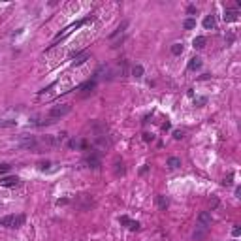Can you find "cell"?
I'll return each mask as SVG.
<instances>
[{"label":"cell","mask_w":241,"mask_h":241,"mask_svg":"<svg viewBox=\"0 0 241 241\" xmlns=\"http://www.w3.org/2000/svg\"><path fill=\"white\" fill-rule=\"evenodd\" d=\"M200 66H202V59H198V57H192L188 60V70H198Z\"/></svg>","instance_id":"9a60e30c"},{"label":"cell","mask_w":241,"mask_h":241,"mask_svg":"<svg viewBox=\"0 0 241 241\" xmlns=\"http://www.w3.org/2000/svg\"><path fill=\"white\" fill-rule=\"evenodd\" d=\"M25 222V215H8L4 219H0V224L8 226V228H19Z\"/></svg>","instance_id":"6da1fadb"},{"label":"cell","mask_w":241,"mask_h":241,"mask_svg":"<svg viewBox=\"0 0 241 241\" xmlns=\"http://www.w3.org/2000/svg\"><path fill=\"white\" fill-rule=\"evenodd\" d=\"M232 42H234V34H228V36H226V45H230Z\"/></svg>","instance_id":"1f68e13d"},{"label":"cell","mask_w":241,"mask_h":241,"mask_svg":"<svg viewBox=\"0 0 241 241\" xmlns=\"http://www.w3.org/2000/svg\"><path fill=\"white\" fill-rule=\"evenodd\" d=\"M211 221H213V219H211V213H209V211H202V213L198 215V224H200V228H205V230H207V228L211 226Z\"/></svg>","instance_id":"8992f818"},{"label":"cell","mask_w":241,"mask_h":241,"mask_svg":"<svg viewBox=\"0 0 241 241\" xmlns=\"http://www.w3.org/2000/svg\"><path fill=\"white\" fill-rule=\"evenodd\" d=\"M0 185L2 186H6V188H13V186H17L19 185V179L17 177H4V179H0Z\"/></svg>","instance_id":"30bf717a"},{"label":"cell","mask_w":241,"mask_h":241,"mask_svg":"<svg viewBox=\"0 0 241 241\" xmlns=\"http://www.w3.org/2000/svg\"><path fill=\"white\" fill-rule=\"evenodd\" d=\"M162 128H164V130H170V128H172V125H170V123H164V125H162Z\"/></svg>","instance_id":"836d02e7"},{"label":"cell","mask_w":241,"mask_h":241,"mask_svg":"<svg viewBox=\"0 0 241 241\" xmlns=\"http://www.w3.org/2000/svg\"><path fill=\"white\" fill-rule=\"evenodd\" d=\"M143 141H153V136L145 132V134H143Z\"/></svg>","instance_id":"4dcf8cb0"},{"label":"cell","mask_w":241,"mask_h":241,"mask_svg":"<svg viewBox=\"0 0 241 241\" xmlns=\"http://www.w3.org/2000/svg\"><path fill=\"white\" fill-rule=\"evenodd\" d=\"M128 228H130V230H139V222L130 221V222H128Z\"/></svg>","instance_id":"484cf974"},{"label":"cell","mask_w":241,"mask_h":241,"mask_svg":"<svg viewBox=\"0 0 241 241\" xmlns=\"http://www.w3.org/2000/svg\"><path fill=\"white\" fill-rule=\"evenodd\" d=\"M183 136H185V134H183V130H175V132H173V138H175V139H181Z\"/></svg>","instance_id":"83f0119b"},{"label":"cell","mask_w":241,"mask_h":241,"mask_svg":"<svg viewBox=\"0 0 241 241\" xmlns=\"http://www.w3.org/2000/svg\"><path fill=\"white\" fill-rule=\"evenodd\" d=\"M83 92H81V96L85 98V96H89V94H92L94 92V89H96V81L94 79H90V81H87V83H83L81 87H79Z\"/></svg>","instance_id":"ba28073f"},{"label":"cell","mask_w":241,"mask_h":241,"mask_svg":"<svg viewBox=\"0 0 241 241\" xmlns=\"http://www.w3.org/2000/svg\"><path fill=\"white\" fill-rule=\"evenodd\" d=\"M179 166H181V158H179V156H170V158H168V168L177 170Z\"/></svg>","instance_id":"4fadbf2b"},{"label":"cell","mask_w":241,"mask_h":241,"mask_svg":"<svg viewBox=\"0 0 241 241\" xmlns=\"http://www.w3.org/2000/svg\"><path fill=\"white\" fill-rule=\"evenodd\" d=\"M77 205H79V209H90L92 205H94V198L90 196V194H79L77 196Z\"/></svg>","instance_id":"277c9868"},{"label":"cell","mask_w":241,"mask_h":241,"mask_svg":"<svg viewBox=\"0 0 241 241\" xmlns=\"http://www.w3.org/2000/svg\"><path fill=\"white\" fill-rule=\"evenodd\" d=\"M237 17H239L237 10H226L224 11V21L226 23H234V21H237Z\"/></svg>","instance_id":"8fae6325"},{"label":"cell","mask_w":241,"mask_h":241,"mask_svg":"<svg viewBox=\"0 0 241 241\" xmlns=\"http://www.w3.org/2000/svg\"><path fill=\"white\" fill-rule=\"evenodd\" d=\"M232 234H234V235H235V237H237V235H239V234H241V228H239V226H235V228H234V230H232Z\"/></svg>","instance_id":"d6a6232c"},{"label":"cell","mask_w":241,"mask_h":241,"mask_svg":"<svg viewBox=\"0 0 241 241\" xmlns=\"http://www.w3.org/2000/svg\"><path fill=\"white\" fill-rule=\"evenodd\" d=\"M215 15H205V19H204V27L207 28V30H211V28H215Z\"/></svg>","instance_id":"5bb4252c"},{"label":"cell","mask_w":241,"mask_h":241,"mask_svg":"<svg viewBox=\"0 0 241 241\" xmlns=\"http://www.w3.org/2000/svg\"><path fill=\"white\" fill-rule=\"evenodd\" d=\"M234 241H235V239H234Z\"/></svg>","instance_id":"e575fe53"},{"label":"cell","mask_w":241,"mask_h":241,"mask_svg":"<svg viewBox=\"0 0 241 241\" xmlns=\"http://www.w3.org/2000/svg\"><path fill=\"white\" fill-rule=\"evenodd\" d=\"M17 145H19L21 149H34V147L38 145V139H36L34 136H23V138L17 141Z\"/></svg>","instance_id":"3957f363"},{"label":"cell","mask_w":241,"mask_h":241,"mask_svg":"<svg viewBox=\"0 0 241 241\" xmlns=\"http://www.w3.org/2000/svg\"><path fill=\"white\" fill-rule=\"evenodd\" d=\"M85 164H87L89 168H92V170L100 168V155H98V153H90V155L85 158Z\"/></svg>","instance_id":"52a82bcc"},{"label":"cell","mask_w":241,"mask_h":241,"mask_svg":"<svg viewBox=\"0 0 241 241\" xmlns=\"http://www.w3.org/2000/svg\"><path fill=\"white\" fill-rule=\"evenodd\" d=\"M17 125V120H11V119H2L0 120V128H11Z\"/></svg>","instance_id":"e0dca14e"},{"label":"cell","mask_w":241,"mask_h":241,"mask_svg":"<svg viewBox=\"0 0 241 241\" xmlns=\"http://www.w3.org/2000/svg\"><path fill=\"white\" fill-rule=\"evenodd\" d=\"M49 166H51V162H49V160H45V162H40V170H47Z\"/></svg>","instance_id":"4316f807"},{"label":"cell","mask_w":241,"mask_h":241,"mask_svg":"<svg viewBox=\"0 0 241 241\" xmlns=\"http://www.w3.org/2000/svg\"><path fill=\"white\" fill-rule=\"evenodd\" d=\"M186 13H188V15H192V13H196V6H192V4H190V6L186 8Z\"/></svg>","instance_id":"f1b7e54d"},{"label":"cell","mask_w":241,"mask_h":241,"mask_svg":"<svg viewBox=\"0 0 241 241\" xmlns=\"http://www.w3.org/2000/svg\"><path fill=\"white\" fill-rule=\"evenodd\" d=\"M10 172V164H0V175H4Z\"/></svg>","instance_id":"cb8c5ba5"},{"label":"cell","mask_w":241,"mask_h":241,"mask_svg":"<svg viewBox=\"0 0 241 241\" xmlns=\"http://www.w3.org/2000/svg\"><path fill=\"white\" fill-rule=\"evenodd\" d=\"M204 235H205V228H200V230L194 232V235H192V237H194V239H202Z\"/></svg>","instance_id":"7402d4cb"},{"label":"cell","mask_w":241,"mask_h":241,"mask_svg":"<svg viewBox=\"0 0 241 241\" xmlns=\"http://www.w3.org/2000/svg\"><path fill=\"white\" fill-rule=\"evenodd\" d=\"M128 25H130V21H128V19H125V21H123V23H120V25H119V27H117V28H115V30L111 32V36H109V40L113 42V40H117L119 36H123V34L126 32V28H128Z\"/></svg>","instance_id":"5b68a950"},{"label":"cell","mask_w":241,"mask_h":241,"mask_svg":"<svg viewBox=\"0 0 241 241\" xmlns=\"http://www.w3.org/2000/svg\"><path fill=\"white\" fill-rule=\"evenodd\" d=\"M156 205H158V209L166 211L168 205H170V200H168L166 196H162V194H158V196H156Z\"/></svg>","instance_id":"7c38bea8"},{"label":"cell","mask_w":241,"mask_h":241,"mask_svg":"<svg viewBox=\"0 0 241 241\" xmlns=\"http://www.w3.org/2000/svg\"><path fill=\"white\" fill-rule=\"evenodd\" d=\"M192 45H194L196 49H204V47H205V38L204 36H196L194 42H192Z\"/></svg>","instance_id":"2e32d148"},{"label":"cell","mask_w":241,"mask_h":241,"mask_svg":"<svg viewBox=\"0 0 241 241\" xmlns=\"http://www.w3.org/2000/svg\"><path fill=\"white\" fill-rule=\"evenodd\" d=\"M209 207H211V209H217V207H219V198L213 196V198L209 200Z\"/></svg>","instance_id":"603a6c76"},{"label":"cell","mask_w":241,"mask_h":241,"mask_svg":"<svg viewBox=\"0 0 241 241\" xmlns=\"http://www.w3.org/2000/svg\"><path fill=\"white\" fill-rule=\"evenodd\" d=\"M132 76H134V77H141V76H143V66H139V64L132 66Z\"/></svg>","instance_id":"ffe728a7"},{"label":"cell","mask_w":241,"mask_h":241,"mask_svg":"<svg viewBox=\"0 0 241 241\" xmlns=\"http://www.w3.org/2000/svg\"><path fill=\"white\" fill-rule=\"evenodd\" d=\"M123 173H125L123 160H115V175H123Z\"/></svg>","instance_id":"ac0fdd59"},{"label":"cell","mask_w":241,"mask_h":241,"mask_svg":"<svg viewBox=\"0 0 241 241\" xmlns=\"http://www.w3.org/2000/svg\"><path fill=\"white\" fill-rule=\"evenodd\" d=\"M89 57H90V53H89V51H81L79 55H76V57H74V62H72V64H74V66H81L83 62H87V60H89Z\"/></svg>","instance_id":"9c48e42d"},{"label":"cell","mask_w":241,"mask_h":241,"mask_svg":"<svg viewBox=\"0 0 241 241\" xmlns=\"http://www.w3.org/2000/svg\"><path fill=\"white\" fill-rule=\"evenodd\" d=\"M172 53H173V55H181V53H183V45H181V43H173V45H172Z\"/></svg>","instance_id":"44dd1931"},{"label":"cell","mask_w":241,"mask_h":241,"mask_svg":"<svg viewBox=\"0 0 241 241\" xmlns=\"http://www.w3.org/2000/svg\"><path fill=\"white\" fill-rule=\"evenodd\" d=\"M183 27H185L186 30H192V28H194V27H196V19H192V17H190V19H185V23H183Z\"/></svg>","instance_id":"d6986e66"},{"label":"cell","mask_w":241,"mask_h":241,"mask_svg":"<svg viewBox=\"0 0 241 241\" xmlns=\"http://www.w3.org/2000/svg\"><path fill=\"white\" fill-rule=\"evenodd\" d=\"M119 221H120V222H123V224H128V222H130V219H128V217H126V215H123V217H120V219H119Z\"/></svg>","instance_id":"f546056e"},{"label":"cell","mask_w":241,"mask_h":241,"mask_svg":"<svg viewBox=\"0 0 241 241\" xmlns=\"http://www.w3.org/2000/svg\"><path fill=\"white\" fill-rule=\"evenodd\" d=\"M232 179H234V173H230V175L222 181V185H224V186H230V185H232Z\"/></svg>","instance_id":"d4e9b609"},{"label":"cell","mask_w":241,"mask_h":241,"mask_svg":"<svg viewBox=\"0 0 241 241\" xmlns=\"http://www.w3.org/2000/svg\"><path fill=\"white\" fill-rule=\"evenodd\" d=\"M70 111H72V104L53 106V107H51V111H49V117H51V119H60V117H66Z\"/></svg>","instance_id":"7a4b0ae2"}]
</instances>
